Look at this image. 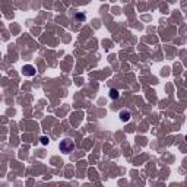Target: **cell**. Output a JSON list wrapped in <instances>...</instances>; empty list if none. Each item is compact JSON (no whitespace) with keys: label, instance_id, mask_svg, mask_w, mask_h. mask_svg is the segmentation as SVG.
Here are the masks:
<instances>
[{"label":"cell","instance_id":"obj_1","mask_svg":"<svg viewBox=\"0 0 187 187\" xmlns=\"http://www.w3.org/2000/svg\"><path fill=\"white\" fill-rule=\"evenodd\" d=\"M60 151L63 154H70V152L75 149V142H73L72 139H63L60 142Z\"/></svg>","mask_w":187,"mask_h":187},{"label":"cell","instance_id":"obj_2","mask_svg":"<svg viewBox=\"0 0 187 187\" xmlns=\"http://www.w3.org/2000/svg\"><path fill=\"white\" fill-rule=\"evenodd\" d=\"M22 73H24V76H34L37 73V70L32 64H25V66L22 67Z\"/></svg>","mask_w":187,"mask_h":187},{"label":"cell","instance_id":"obj_3","mask_svg":"<svg viewBox=\"0 0 187 187\" xmlns=\"http://www.w3.org/2000/svg\"><path fill=\"white\" fill-rule=\"evenodd\" d=\"M119 115H120V120L124 121V123H127V121L130 120V113H129L127 110H121Z\"/></svg>","mask_w":187,"mask_h":187},{"label":"cell","instance_id":"obj_4","mask_svg":"<svg viewBox=\"0 0 187 187\" xmlns=\"http://www.w3.org/2000/svg\"><path fill=\"white\" fill-rule=\"evenodd\" d=\"M119 95H120V92H119L117 89H114V88H111V89H110V98H111V99H117Z\"/></svg>","mask_w":187,"mask_h":187},{"label":"cell","instance_id":"obj_5","mask_svg":"<svg viewBox=\"0 0 187 187\" xmlns=\"http://www.w3.org/2000/svg\"><path fill=\"white\" fill-rule=\"evenodd\" d=\"M75 19H76V21H82V22H84L85 19H86V16H85L84 13H76V16H75Z\"/></svg>","mask_w":187,"mask_h":187},{"label":"cell","instance_id":"obj_6","mask_svg":"<svg viewBox=\"0 0 187 187\" xmlns=\"http://www.w3.org/2000/svg\"><path fill=\"white\" fill-rule=\"evenodd\" d=\"M40 140H41V143H42V145H47V143L50 142V139L47 138V136H42V138L40 139Z\"/></svg>","mask_w":187,"mask_h":187}]
</instances>
